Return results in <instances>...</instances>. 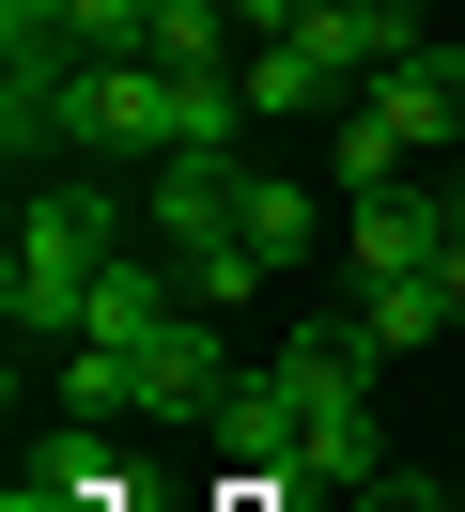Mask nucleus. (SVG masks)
I'll list each match as a JSON object with an SVG mask.
<instances>
[{"mask_svg":"<svg viewBox=\"0 0 465 512\" xmlns=\"http://www.w3.org/2000/svg\"><path fill=\"white\" fill-rule=\"evenodd\" d=\"M47 140L62 156H93V171H155L171 156V63H62L47 78Z\"/></svg>","mask_w":465,"mask_h":512,"instance_id":"obj_4","label":"nucleus"},{"mask_svg":"<svg viewBox=\"0 0 465 512\" xmlns=\"http://www.w3.org/2000/svg\"><path fill=\"white\" fill-rule=\"evenodd\" d=\"M341 326H357L372 357H434V342H465V326H450V280H357V311H341Z\"/></svg>","mask_w":465,"mask_h":512,"instance_id":"obj_9","label":"nucleus"},{"mask_svg":"<svg viewBox=\"0 0 465 512\" xmlns=\"http://www.w3.org/2000/svg\"><path fill=\"white\" fill-rule=\"evenodd\" d=\"M124 264V202L93 187V171H47V187L16 202V233H0V326H16V357H62L93 311V280Z\"/></svg>","mask_w":465,"mask_h":512,"instance_id":"obj_2","label":"nucleus"},{"mask_svg":"<svg viewBox=\"0 0 465 512\" xmlns=\"http://www.w3.org/2000/svg\"><path fill=\"white\" fill-rule=\"evenodd\" d=\"M233 171H248V156H155V171H140V187H155V264L248 249V233H233ZM248 264H264V249H248Z\"/></svg>","mask_w":465,"mask_h":512,"instance_id":"obj_7","label":"nucleus"},{"mask_svg":"<svg viewBox=\"0 0 465 512\" xmlns=\"http://www.w3.org/2000/svg\"><path fill=\"white\" fill-rule=\"evenodd\" d=\"M450 140H465V32H434L419 63H388L326 125V171H341V202H372V187H403L419 156H450Z\"/></svg>","mask_w":465,"mask_h":512,"instance_id":"obj_3","label":"nucleus"},{"mask_svg":"<svg viewBox=\"0 0 465 512\" xmlns=\"http://www.w3.org/2000/svg\"><path fill=\"white\" fill-rule=\"evenodd\" d=\"M388 16H403V32H434V16H450V0H388Z\"/></svg>","mask_w":465,"mask_h":512,"instance_id":"obj_11","label":"nucleus"},{"mask_svg":"<svg viewBox=\"0 0 465 512\" xmlns=\"http://www.w3.org/2000/svg\"><path fill=\"white\" fill-rule=\"evenodd\" d=\"M155 63H248V16L233 0H155Z\"/></svg>","mask_w":465,"mask_h":512,"instance_id":"obj_10","label":"nucleus"},{"mask_svg":"<svg viewBox=\"0 0 465 512\" xmlns=\"http://www.w3.org/2000/svg\"><path fill=\"white\" fill-rule=\"evenodd\" d=\"M372 373H388V357H372L357 326H295V342H279V373H248V388L279 404V497H372V481H388Z\"/></svg>","mask_w":465,"mask_h":512,"instance_id":"obj_1","label":"nucleus"},{"mask_svg":"<svg viewBox=\"0 0 465 512\" xmlns=\"http://www.w3.org/2000/svg\"><path fill=\"white\" fill-rule=\"evenodd\" d=\"M233 94H248V125H341V109H357V63H341L326 32H264L233 63Z\"/></svg>","mask_w":465,"mask_h":512,"instance_id":"obj_5","label":"nucleus"},{"mask_svg":"<svg viewBox=\"0 0 465 512\" xmlns=\"http://www.w3.org/2000/svg\"><path fill=\"white\" fill-rule=\"evenodd\" d=\"M233 233H248L264 264H310V249H326V202H310V171H295V156H248V171H233Z\"/></svg>","mask_w":465,"mask_h":512,"instance_id":"obj_8","label":"nucleus"},{"mask_svg":"<svg viewBox=\"0 0 465 512\" xmlns=\"http://www.w3.org/2000/svg\"><path fill=\"white\" fill-rule=\"evenodd\" d=\"M450 249V187H372L341 202V280H434Z\"/></svg>","mask_w":465,"mask_h":512,"instance_id":"obj_6","label":"nucleus"}]
</instances>
